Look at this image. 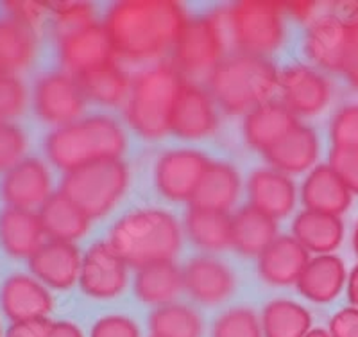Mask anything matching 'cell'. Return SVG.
<instances>
[{
	"instance_id": "cell-40",
	"label": "cell",
	"mask_w": 358,
	"mask_h": 337,
	"mask_svg": "<svg viewBox=\"0 0 358 337\" xmlns=\"http://www.w3.org/2000/svg\"><path fill=\"white\" fill-rule=\"evenodd\" d=\"M27 137L13 122H0V172H8L25 158Z\"/></svg>"
},
{
	"instance_id": "cell-19",
	"label": "cell",
	"mask_w": 358,
	"mask_h": 337,
	"mask_svg": "<svg viewBox=\"0 0 358 337\" xmlns=\"http://www.w3.org/2000/svg\"><path fill=\"white\" fill-rule=\"evenodd\" d=\"M297 126V115H294L281 101L268 99L245 115L244 139L252 149L265 155Z\"/></svg>"
},
{
	"instance_id": "cell-49",
	"label": "cell",
	"mask_w": 358,
	"mask_h": 337,
	"mask_svg": "<svg viewBox=\"0 0 358 337\" xmlns=\"http://www.w3.org/2000/svg\"><path fill=\"white\" fill-rule=\"evenodd\" d=\"M47 337H83V332L70 321H57V323H52Z\"/></svg>"
},
{
	"instance_id": "cell-24",
	"label": "cell",
	"mask_w": 358,
	"mask_h": 337,
	"mask_svg": "<svg viewBox=\"0 0 358 337\" xmlns=\"http://www.w3.org/2000/svg\"><path fill=\"white\" fill-rule=\"evenodd\" d=\"M301 199L306 210L341 217L350 208L353 194L330 165H317L303 183Z\"/></svg>"
},
{
	"instance_id": "cell-3",
	"label": "cell",
	"mask_w": 358,
	"mask_h": 337,
	"mask_svg": "<svg viewBox=\"0 0 358 337\" xmlns=\"http://www.w3.org/2000/svg\"><path fill=\"white\" fill-rule=\"evenodd\" d=\"M181 239V226L171 212L140 208L115 223L108 242L127 266L140 269L174 260Z\"/></svg>"
},
{
	"instance_id": "cell-6",
	"label": "cell",
	"mask_w": 358,
	"mask_h": 337,
	"mask_svg": "<svg viewBox=\"0 0 358 337\" xmlns=\"http://www.w3.org/2000/svg\"><path fill=\"white\" fill-rule=\"evenodd\" d=\"M127 183L129 171L122 160H102L66 172L59 192L72 199L94 221L117 207L126 194Z\"/></svg>"
},
{
	"instance_id": "cell-53",
	"label": "cell",
	"mask_w": 358,
	"mask_h": 337,
	"mask_svg": "<svg viewBox=\"0 0 358 337\" xmlns=\"http://www.w3.org/2000/svg\"><path fill=\"white\" fill-rule=\"evenodd\" d=\"M0 337H4V332H2V325H0Z\"/></svg>"
},
{
	"instance_id": "cell-13",
	"label": "cell",
	"mask_w": 358,
	"mask_h": 337,
	"mask_svg": "<svg viewBox=\"0 0 358 337\" xmlns=\"http://www.w3.org/2000/svg\"><path fill=\"white\" fill-rule=\"evenodd\" d=\"M281 102L301 117L321 114L331 99V83L319 70L306 65L287 67L280 74Z\"/></svg>"
},
{
	"instance_id": "cell-8",
	"label": "cell",
	"mask_w": 358,
	"mask_h": 337,
	"mask_svg": "<svg viewBox=\"0 0 358 337\" xmlns=\"http://www.w3.org/2000/svg\"><path fill=\"white\" fill-rule=\"evenodd\" d=\"M285 4L244 0L228 8V27L233 43L242 54L265 57L280 49L285 38Z\"/></svg>"
},
{
	"instance_id": "cell-41",
	"label": "cell",
	"mask_w": 358,
	"mask_h": 337,
	"mask_svg": "<svg viewBox=\"0 0 358 337\" xmlns=\"http://www.w3.org/2000/svg\"><path fill=\"white\" fill-rule=\"evenodd\" d=\"M334 147H358V104H344L331 118Z\"/></svg>"
},
{
	"instance_id": "cell-29",
	"label": "cell",
	"mask_w": 358,
	"mask_h": 337,
	"mask_svg": "<svg viewBox=\"0 0 358 337\" xmlns=\"http://www.w3.org/2000/svg\"><path fill=\"white\" fill-rule=\"evenodd\" d=\"M292 237L308 253L330 255L344 239V223L338 216L303 210L292 223Z\"/></svg>"
},
{
	"instance_id": "cell-39",
	"label": "cell",
	"mask_w": 358,
	"mask_h": 337,
	"mask_svg": "<svg viewBox=\"0 0 358 337\" xmlns=\"http://www.w3.org/2000/svg\"><path fill=\"white\" fill-rule=\"evenodd\" d=\"M27 102L25 83L15 74L0 72V122H13L22 117Z\"/></svg>"
},
{
	"instance_id": "cell-25",
	"label": "cell",
	"mask_w": 358,
	"mask_h": 337,
	"mask_svg": "<svg viewBox=\"0 0 358 337\" xmlns=\"http://www.w3.org/2000/svg\"><path fill=\"white\" fill-rule=\"evenodd\" d=\"M346 266L337 255H317L308 260L297 280V291L313 303H330L346 284Z\"/></svg>"
},
{
	"instance_id": "cell-5",
	"label": "cell",
	"mask_w": 358,
	"mask_h": 337,
	"mask_svg": "<svg viewBox=\"0 0 358 337\" xmlns=\"http://www.w3.org/2000/svg\"><path fill=\"white\" fill-rule=\"evenodd\" d=\"M185 83L183 74L165 61L136 74L124 104V115L133 131L147 140L171 133L172 110Z\"/></svg>"
},
{
	"instance_id": "cell-45",
	"label": "cell",
	"mask_w": 358,
	"mask_h": 337,
	"mask_svg": "<svg viewBox=\"0 0 358 337\" xmlns=\"http://www.w3.org/2000/svg\"><path fill=\"white\" fill-rule=\"evenodd\" d=\"M350 24V43H348L346 61L342 74L348 81L358 88V2L348 6V13L344 15Z\"/></svg>"
},
{
	"instance_id": "cell-36",
	"label": "cell",
	"mask_w": 358,
	"mask_h": 337,
	"mask_svg": "<svg viewBox=\"0 0 358 337\" xmlns=\"http://www.w3.org/2000/svg\"><path fill=\"white\" fill-rule=\"evenodd\" d=\"M149 329L152 337H201L203 321L188 305L172 301L152 310Z\"/></svg>"
},
{
	"instance_id": "cell-27",
	"label": "cell",
	"mask_w": 358,
	"mask_h": 337,
	"mask_svg": "<svg viewBox=\"0 0 358 337\" xmlns=\"http://www.w3.org/2000/svg\"><path fill=\"white\" fill-rule=\"evenodd\" d=\"M38 54V31L9 15H0V72L18 76Z\"/></svg>"
},
{
	"instance_id": "cell-35",
	"label": "cell",
	"mask_w": 358,
	"mask_h": 337,
	"mask_svg": "<svg viewBox=\"0 0 358 337\" xmlns=\"http://www.w3.org/2000/svg\"><path fill=\"white\" fill-rule=\"evenodd\" d=\"M264 337H305L312 330V314L292 300H273L262 314Z\"/></svg>"
},
{
	"instance_id": "cell-2",
	"label": "cell",
	"mask_w": 358,
	"mask_h": 337,
	"mask_svg": "<svg viewBox=\"0 0 358 337\" xmlns=\"http://www.w3.org/2000/svg\"><path fill=\"white\" fill-rule=\"evenodd\" d=\"M126 131L110 115H92L56 128L45 139V155L52 165L72 172L102 160H122Z\"/></svg>"
},
{
	"instance_id": "cell-11",
	"label": "cell",
	"mask_w": 358,
	"mask_h": 337,
	"mask_svg": "<svg viewBox=\"0 0 358 337\" xmlns=\"http://www.w3.org/2000/svg\"><path fill=\"white\" fill-rule=\"evenodd\" d=\"M79 285L95 300L118 296L127 285V264L110 242L92 244L83 256Z\"/></svg>"
},
{
	"instance_id": "cell-28",
	"label": "cell",
	"mask_w": 358,
	"mask_h": 337,
	"mask_svg": "<svg viewBox=\"0 0 358 337\" xmlns=\"http://www.w3.org/2000/svg\"><path fill=\"white\" fill-rule=\"evenodd\" d=\"M241 174L228 162H210L190 203L196 207L228 212L241 195Z\"/></svg>"
},
{
	"instance_id": "cell-7",
	"label": "cell",
	"mask_w": 358,
	"mask_h": 337,
	"mask_svg": "<svg viewBox=\"0 0 358 337\" xmlns=\"http://www.w3.org/2000/svg\"><path fill=\"white\" fill-rule=\"evenodd\" d=\"M228 9L190 18L172 49V65L183 76H210L226 53Z\"/></svg>"
},
{
	"instance_id": "cell-44",
	"label": "cell",
	"mask_w": 358,
	"mask_h": 337,
	"mask_svg": "<svg viewBox=\"0 0 358 337\" xmlns=\"http://www.w3.org/2000/svg\"><path fill=\"white\" fill-rule=\"evenodd\" d=\"M90 337H140V330L131 317L111 314L97 319Z\"/></svg>"
},
{
	"instance_id": "cell-43",
	"label": "cell",
	"mask_w": 358,
	"mask_h": 337,
	"mask_svg": "<svg viewBox=\"0 0 358 337\" xmlns=\"http://www.w3.org/2000/svg\"><path fill=\"white\" fill-rule=\"evenodd\" d=\"M4 11L15 20L38 31L41 22L45 20V15L50 11V6L45 2H33V0H11V2H4Z\"/></svg>"
},
{
	"instance_id": "cell-52",
	"label": "cell",
	"mask_w": 358,
	"mask_h": 337,
	"mask_svg": "<svg viewBox=\"0 0 358 337\" xmlns=\"http://www.w3.org/2000/svg\"><path fill=\"white\" fill-rule=\"evenodd\" d=\"M353 248H355V253L358 255V224L355 226V232H353Z\"/></svg>"
},
{
	"instance_id": "cell-34",
	"label": "cell",
	"mask_w": 358,
	"mask_h": 337,
	"mask_svg": "<svg viewBox=\"0 0 358 337\" xmlns=\"http://www.w3.org/2000/svg\"><path fill=\"white\" fill-rule=\"evenodd\" d=\"M185 228L192 242L208 252H220L231 246L233 217L228 212L192 205L185 217Z\"/></svg>"
},
{
	"instance_id": "cell-50",
	"label": "cell",
	"mask_w": 358,
	"mask_h": 337,
	"mask_svg": "<svg viewBox=\"0 0 358 337\" xmlns=\"http://www.w3.org/2000/svg\"><path fill=\"white\" fill-rule=\"evenodd\" d=\"M348 298H350L351 305L358 309V264L348 275Z\"/></svg>"
},
{
	"instance_id": "cell-22",
	"label": "cell",
	"mask_w": 358,
	"mask_h": 337,
	"mask_svg": "<svg viewBox=\"0 0 358 337\" xmlns=\"http://www.w3.org/2000/svg\"><path fill=\"white\" fill-rule=\"evenodd\" d=\"M248 195L257 207L273 219H283L296 207V185L290 176L276 169H258L249 176Z\"/></svg>"
},
{
	"instance_id": "cell-12",
	"label": "cell",
	"mask_w": 358,
	"mask_h": 337,
	"mask_svg": "<svg viewBox=\"0 0 358 337\" xmlns=\"http://www.w3.org/2000/svg\"><path fill=\"white\" fill-rule=\"evenodd\" d=\"M52 194V176L40 158H24L0 179V199L6 207L34 210Z\"/></svg>"
},
{
	"instance_id": "cell-38",
	"label": "cell",
	"mask_w": 358,
	"mask_h": 337,
	"mask_svg": "<svg viewBox=\"0 0 358 337\" xmlns=\"http://www.w3.org/2000/svg\"><path fill=\"white\" fill-rule=\"evenodd\" d=\"M212 337H264L262 319L248 307H235L217 317Z\"/></svg>"
},
{
	"instance_id": "cell-4",
	"label": "cell",
	"mask_w": 358,
	"mask_h": 337,
	"mask_svg": "<svg viewBox=\"0 0 358 337\" xmlns=\"http://www.w3.org/2000/svg\"><path fill=\"white\" fill-rule=\"evenodd\" d=\"M278 83L280 74L267 57L238 53L224 57L208 76V92L224 114L248 115L268 101Z\"/></svg>"
},
{
	"instance_id": "cell-10",
	"label": "cell",
	"mask_w": 358,
	"mask_h": 337,
	"mask_svg": "<svg viewBox=\"0 0 358 337\" xmlns=\"http://www.w3.org/2000/svg\"><path fill=\"white\" fill-rule=\"evenodd\" d=\"M210 162L212 160L196 149L165 151L155 169L159 194L171 201H192Z\"/></svg>"
},
{
	"instance_id": "cell-37",
	"label": "cell",
	"mask_w": 358,
	"mask_h": 337,
	"mask_svg": "<svg viewBox=\"0 0 358 337\" xmlns=\"http://www.w3.org/2000/svg\"><path fill=\"white\" fill-rule=\"evenodd\" d=\"M50 13H52L54 38L97 24L95 9L88 2H52Z\"/></svg>"
},
{
	"instance_id": "cell-23",
	"label": "cell",
	"mask_w": 358,
	"mask_h": 337,
	"mask_svg": "<svg viewBox=\"0 0 358 337\" xmlns=\"http://www.w3.org/2000/svg\"><path fill=\"white\" fill-rule=\"evenodd\" d=\"M308 260L310 253L294 237L281 235L258 256V271L267 284L292 285L297 284Z\"/></svg>"
},
{
	"instance_id": "cell-26",
	"label": "cell",
	"mask_w": 358,
	"mask_h": 337,
	"mask_svg": "<svg viewBox=\"0 0 358 337\" xmlns=\"http://www.w3.org/2000/svg\"><path fill=\"white\" fill-rule=\"evenodd\" d=\"M273 169L283 174H301L315 165L319 158L317 133L310 126H299L290 131L278 146L265 153Z\"/></svg>"
},
{
	"instance_id": "cell-32",
	"label": "cell",
	"mask_w": 358,
	"mask_h": 337,
	"mask_svg": "<svg viewBox=\"0 0 358 337\" xmlns=\"http://www.w3.org/2000/svg\"><path fill=\"white\" fill-rule=\"evenodd\" d=\"M73 78L78 79L86 99L104 106L126 104L133 85V79L115 60Z\"/></svg>"
},
{
	"instance_id": "cell-30",
	"label": "cell",
	"mask_w": 358,
	"mask_h": 337,
	"mask_svg": "<svg viewBox=\"0 0 358 337\" xmlns=\"http://www.w3.org/2000/svg\"><path fill=\"white\" fill-rule=\"evenodd\" d=\"M38 214H40L41 224H43L45 235L50 240L73 242L86 235L90 223H92V219L85 212L63 192H56L50 195L49 201L40 208Z\"/></svg>"
},
{
	"instance_id": "cell-51",
	"label": "cell",
	"mask_w": 358,
	"mask_h": 337,
	"mask_svg": "<svg viewBox=\"0 0 358 337\" xmlns=\"http://www.w3.org/2000/svg\"><path fill=\"white\" fill-rule=\"evenodd\" d=\"M305 337H331L330 332H326V330L321 329H312Z\"/></svg>"
},
{
	"instance_id": "cell-48",
	"label": "cell",
	"mask_w": 358,
	"mask_h": 337,
	"mask_svg": "<svg viewBox=\"0 0 358 337\" xmlns=\"http://www.w3.org/2000/svg\"><path fill=\"white\" fill-rule=\"evenodd\" d=\"M285 9L292 13L297 20H315V11H317V4L315 2H289L285 4Z\"/></svg>"
},
{
	"instance_id": "cell-9",
	"label": "cell",
	"mask_w": 358,
	"mask_h": 337,
	"mask_svg": "<svg viewBox=\"0 0 358 337\" xmlns=\"http://www.w3.org/2000/svg\"><path fill=\"white\" fill-rule=\"evenodd\" d=\"M86 97L78 79L69 72L43 74L34 83L33 108L41 122L62 128L79 121Z\"/></svg>"
},
{
	"instance_id": "cell-33",
	"label": "cell",
	"mask_w": 358,
	"mask_h": 337,
	"mask_svg": "<svg viewBox=\"0 0 358 337\" xmlns=\"http://www.w3.org/2000/svg\"><path fill=\"white\" fill-rule=\"evenodd\" d=\"M278 223L252 205H245L233 216L231 246L242 255L260 256L276 240Z\"/></svg>"
},
{
	"instance_id": "cell-47",
	"label": "cell",
	"mask_w": 358,
	"mask_h": 337,
	"mask_svg": "<svg viewBox=\"0 0 358 337\" xmlns=\"http://www.w3.org/2000/svg\"><path fill=\"white\" fill-rule=\"evenodd\" d=\"M52 326V321L43 319H25L15 321L4 333V337H47Z\"/></svg>"
},
{
	"instance_id": "cell-18",
	"label": "cell",
	"mask_w": 358,
	"mask_h": 337,
	"mask_svg": "<svg viewBox=\"0 0 358 337\" xmlns=\"http://www.w3.org/2000/svg\"><path fill=\"white\" fill-rule=\"evenodd\" d=\"M0 309L11 323L43 319L54 309V300L40 280L25 273H13L0 287Z\"/></svg>"
},
{
	"instance_id": "cell-17",
	"label": "cell",
	"mask_w": 358,
	"mask_h": 337,
	"mask_svg": "<svg viewBox=\"0 0 358 337\" xmlns=\"http://www.w3.org/2000/svg\"><path fill=\"white\" fill-rule=\"evenodd\" d=\"M83 255L73 242L47 240L29 259V269L33 277L45 287L56 291H69L79 282Z\"/></svg>"
},
{
	"instance_id": "cell-15",
	"label": "cell",
	"mask_w": 358,
	"mask_h": 337,
	"mask_svg": "<svg viewBox=\"0 0 358 337\" xmlns=\"http://www.w3.org/2000/svg\"><path fill=\"white\" fill-rule=\"evenodd\" d=\"M350 43V24L344 15L326 13L313 22L306 31L305 53L310 61L330 72H342Z\"/></svg>"
},
{
	"instance_id": "cell-21",
	"label": "cell",
	"mask_w": 358,
	"mask_h": 337,
	"mask_svg": "<svg viewBox=\"0 0 358 337\" xmlns=\"http://www.w3.org/2000/svg\"><path fill=\"white\" fill-rule=\"evenodd\" d=\"M40 214L4 207L0 210V248L11 259H31L45 242Z\"/></svg>"
},
{
	"instance_id": "cell-42",
	"label": "cell",
	"mask_w": 358,
	"mask_h": 337,
	"mask_svg": "<svg viewBox=\"0 0 358 337\" xmlns=\"http://www.w3.org/2000/svg\"><path fill=\"white\" fill-rule=\"evenodd\" d=\"M328 165L344 181L351 194H358V147H331Z\"/></svg>"
},
{
	"instance_id": "cell-1",
	"label": "cell",
	"mask_w": 358,
	"mask_h": 337,
	"mask_svg": "<svg viewBox=\"0 0 358 337\" xmlns=\"http://www.w3.org/2000/svg\"><path fill=\"white\" fill-rule=\"evenodd\" d=\"M187 9L172 0H124L106 13L104 29L115 56L149 61L174 49L188 24Z\"/></svg>"
},
{
	"instance_id": "cell-46",
	"label": "cell",
	"mask_w": 358,
	"mask_h": 337,
	"mask_svg": "<svg viewBox=\"0 0 358 337\" xmlns=\"http://www.w3.org/2000/svg\"><path fill=\"white\" fill-rule=\"evenodd\" d=\"M331 337H358V309L357 307H346L334 314L330 321Z\"/></svg>"
},
{
	"instance_id": "cell-14",
	"label": "cell",
	"mask_w": 358,
	"mask_h": 337,
	"mask_svg": "<svg viewBox=\"0 0 358 337\" xmlns=\"http://www.w3.org/2000/svg\"><path fill=\"white\" fill-rule=\"evenodd\" d=\"M219 126L217 104L212 94L196 83H185L171 117V133L185 140L210 137Z\"/></svg>"
},
{
	"instance_id": "cell-31",
	"label": "cell",
	"mask_w": 358,
	"mask_h": 337,
	"mask_svg": "<svg viewBox=\"0 0 358 337\" xmlns=\"http://www.w3.org/2000/svg\"><path fill=\"white\" fill-rule=\"evenodd\" d=\"M183 289V269L172 260L140 268L134 277V294L147 305L162 307L172 303Z\"/></svg>"
},
{
	"instance_id": "cell-16",
	"label": "cell",
	"mask_w": 358,
	"mask_h": 337,
	"mask_svg": "<svg viewBox=\"0 0 358 337\" xmlns=\"http://www.w3.org/2000/svg\"><path fill=\"white\" fill-rule=\"evenodd\" d=\"M59 61L65 72L79 76L108 61L115 60V50L110 36L102 24L88 25L56 38Z\"/></svg>"
},
{
	"instance_id": "cell-20",
	"label": "cell",
	"mask_w": 358,
	"mask_h": 337,
	"mask_svg": "<svg viewBox=\"0 0 358 337\" xmlns=\"http://www.w3.org/2000/svg\"><path fill=\"white\" fill-rule=\"evenodd\" d=\"M183 280L188 294L204 305H217L228 300L235 289L231 269L212 256L192 259L183 269Z\"/></svg>"
}]
</instances>
